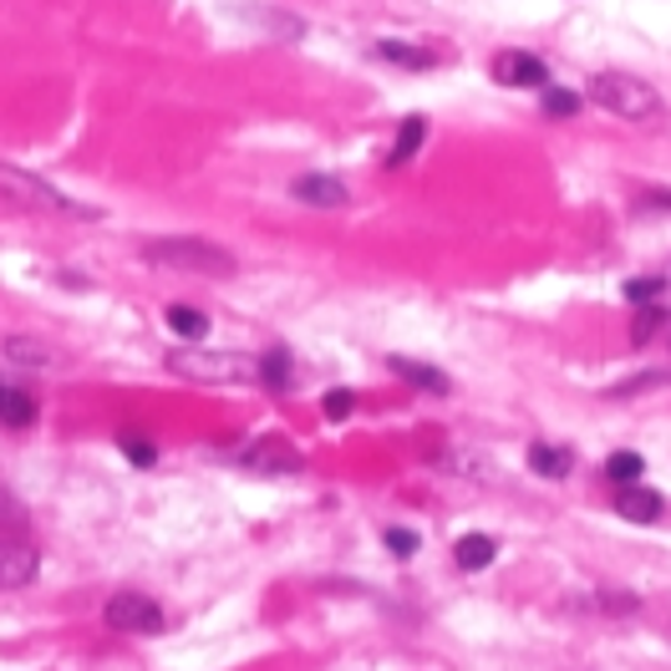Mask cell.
Here are the masks:
<instances>
[{"label": "cell", "mask_w": 671, "mask_h": 671, "mask_svg": "<svg viewBox=\"0 0 671 671\" xmlns=\"http://www.w3.org/2000/svg\"><path fill=\"white\" fill-rule=\"evenodd\" d=\"M102 620L122 636H159L163 631V606L153 595H138V591H118L112 600L102 606Z\"/></svg>", "instance_id": "cell-5"}, {"label": "cell", "mask_w": 671, "mask_h": 671, "mask_svg": "<svg viewBox=\"0 0 671 671\" xmlns=\"http://www.w3.org/2000/svg\"><path fill=\"white\" fill-rule=\"evenodd\" d=\"M606 478H610V484H641V478H646V458H641V453H610V458H606Z\"/></svg>", "instance_id": "cell-18"}, {"label": "cell", "mask_w": 671, "mask_h": 671, "mask_svg": "<svg viewBox=\"0 0 671 671\" xmlns=\"http://www.w3.org/2000/svg\"><path fill=\"white\" fill-rule=\"evenodd\" d=\"M31 422H36V397H31L26 387L0 382V428L21 433V428H31Z\"/></svg>", "instance_id": "cell-13"}, {"label": "cell", "mask_w": 671, "mask_h": 671, "mask_svg": "<svg viewBox=\"0 0 671 671\" xmlns=\"http://www.w3.org/2000/svg\"><path fill=\"white\" fill-rule=\"evenodd\" d=\"M169 367L194 382H260V361L255 356H229V351H198V346H178L169 351Z\"/></svg>", "instance_id": "cell-4"}, {"label": "cell", "mask_w": 671, "mask_h": 671, "mask_svg": "<svg viewBox=\"0 0 671 671\" xmlns=\"http://www.w3.org/2000/svg\"><path fill=\"white\" fill-rule=\"evenodd\" d=\"M661 295H667V280H661V275H636V280H626V301H631V305H657Z\"/></svg>", "instance_id": "cell-22"}, {"label": "cell", "mask_w": 671, "mask_h": 671, "mask_svg": "<svg viewBox=\"0 0 671 671\" xmlns=\"http://www.w3.org/2000/svg\"><path fill=\"white\" fill-rule=\"evenodd\" d=\"M494 82L499 87H524V93H544L550 87V66L529 52H499L494 56Z\"/></svg>", "instance_id": "cell-6"}, {"label": "cell", "mask_w": 671, "mask_h": 671, "mask_svg": "<svg viewBox=\"0 0 671 671\" xmlns=\"http://www.w3.org/2000/svg\"><path fill=\"white\" fill-rule=\"evenodd\" d=\"M169 326L184 336V342H198L204 331H209V316L204 311H194V305H169Z\"/></svg>", "instance_id": "cell-19"}, {"label": "cell", "mask_w": 671, "mask_h": 671, "mask_svg": "<svg viewBox=\"0 0 671 671\" xmlns=\"http://www.w3.org/2000/svg\"><path fill=\"white\" fill-rule=\"evenodd\" d=\"M321 412H326L331 422H346L356 412V392H346V387H331V392L321 397Z\"/></svg>", "instance_id": "cell-23"}, {"label": "cell", "mask_w": 671, "mask_h": 671, "mask_svg": "<svg viewBox=\"0 0 671 671\" xmlns=\"http://www.w3.org/2000/svg\"><path fill=\"white\" fill-rule=\"evenodd\" d=\"M529 468H534L540 478H565L570 468H575V453L560 447V443H534L529 447Z\"/></svg>", "instance_id": "cell-16"}, {"label": "cell", "mask_w": 671, "mask_h": 671, "mask_svg": "<svg viewBox=\"0 0 671 671\" xmlns=\"http://www.w3.org/2000/svg\"><path fill=\"white\" fill-rule=\"evenodd\" d=\"M377 56H382V62H392V66H408V72H433V66H437V46H422V41H397V36L377 41Z\"/></svg>", "instance_id": "cell-11"}, {"label": "cell", "mask_w": 671, "mask_h": 671, "mask_svg": "<svg viewBox=\"0 0 671 671\" xmlns=\"http://www.w3.org/2000/svg\"><path fill=\"white\" fill-rule=\"evenodd\" d=\"M143 260L188 270V275H235V255H224L209 239H148Z\"/></svg>", "instance_id": "cell-2"}, {"label": "cell", "mask_w": 671, "mask_h": 671, "mask_svg": "<svg viewBox=\"0 0 671 671\" xmlns=\"http://www.w3.org/2000/svg\"><path fill=\"white\" fill-rule=\"evenodd\" d=\"M0 198L15 204V209H46V214H82V219H97V209H82L77 198H66L62 188H52L46 178L26 169H11V163H0Z\"/></svg>", "instance_id": "cell-3"}, {"label": "cell", "mask_w": 671, "mask_h": 671, "mask_svg": "<svg viewBox=\"0 0 671 671\" xmlns=\"http://www.w3.org/2000/svg\"><path fill=\"white\" fill-rule=\"evenodd\" d=\"M290 194L301 198V204H311V209H342V204H351L346 184L331 178V173H301V178L290 184Z\"/></svg>", "instance_id": "cell-10"}, {"label": "cell", "mask_w": 671, "mask_h": 671, "mask_svg": "<svg viewBox=\"0 0 671 671\" xmlns=\"http://www.w3.org/2000/svg\"><path fill=\"white\" fill-rule=\"evenodd\" d=\"M387 367H392L408 387H418V392H433V397H447V392H453V382H447V377H443L437 367H428V361H412V356H392Z\"/></svg>", "instance_id": "cell-12"}, {"label": "cell", "mask_w": 671, "mask_h": 671, "mask_svg": "<svg viewBox=\"0 0 671 671\" xmlns=\"http://www.w3.org/2000/svg\"><path fill=\"white\" fill-rule=\"evenodd\" d=\"M616 513L620 519H631V524H657L661 513H667V499L646 484H620L616 488Z\"/></svg>", "instance_id": "cell-9"}, {"label": "cell", "mask_w": 671, "mask_h": 671, "mask_svg": "<svg viewBox=\"0 0 671 671\" xmlns=\"http://www.w3.org/2000/svg\"><path fill=\"white\" fill-rule=\"evenodd\" d=\"M239 463L255 468V474H305V458L285 443V437H260L255 447L239 453Z\"/></svg>", "instance_id": "cell-7"}, {"label": "cell", "mask_w": 671, "mask_h": 671, "mask_svg": "<svg viewBox=\"0 0 671 671\" xmlns=\"http://www.w3.org/2000/svg\"><path fill=\"white\" fill-rule=\"evenodd\" d=\"M591 102L606 107V112H616V118H626V122L661 118L657 87L641 82V77H631V72H600V77H591Z\"/></svg>", "instance_id": "cell-1"}, {"label": "cell", "mask_w": 671, "mask_h": 671, "mask_svg": "<svg viewBox=\"0 0 671 671\" xmlns=\"http://www.w3.org/2000/svg\"><path fill=\"white\" fill-rule=\"evenodd\" d=\"M382 544L392 554H402V560H412V554H418V534H412V529H387Z\"/></svg>", "instance_id": "cell-26"}, {"label": "cell", "mask_w": 671, "mask_h": 671, "mask_svg": "<svg viewBox=\"0 0 671 671\" xmlns=\"http://www.w3.org/2000/svg\"><path fill=\"white\" fill-rule=\"evenodd\" d=\"M264 26H270V31H285V36H301V21H285V15H264Z\"/></svg>", "instance_id": "cell-29"}, {"label": "cell", "mask_w": 671, "mask_h": 671, "mask_svg": "<svg viewBox=\"0 0 671 671\" xmlns=\"http://www.w3.org/2000/svg\"><path fill=\"white\" fill-rule=\"evenodd\" d=\"M260 382L275 387V392H290L295 387V367H290V351H264L260 356Z\"/></svg>", "instance_id": "cell-17"}, {"label": "cell", "mask_w": 671, "mask_h": 671, "mask_svg": "<svg viewBox=\"0 0 671 671\" xmlns=\"http://www.w3.org/2000/svg\"><path fill=\"white\" fill-rule=\"evenodd\" d=\"M499 560V544L488 540V534H463L458 544H453V565L463 570V575H478V570H488Z\"/></svg>", "instance_id": "cell-14"}, {"label": "cell", "mask_w": 671, "mask_h": 671, "mask_svg": "<svg viewBox=\"0 0 671 671\" xmlns=\"http://www.w3.org/2000/svg\"><path fill=\"white\" fill-rule=\"evenodd\" d=\"M428 143V118H402V128H397V143H392V153H387V169H408L412 159H418V148Z\"/></svg>", "instance_id": "cell-15"}, {"label": "cell", "mask_w": 671, "mask_h": 671, "mask_svg": "<svg viewBox=\"0 0 671 671\" xmlns=\"http://www.w3.org/2000/svg\"><path fill=\"white\" fill-rule=\"evenodd\" d=\"M600 606H606V616H631L636 606H641V600H636V595H600Z\"/></svg>", "instance_id": "cell-28"}, {"label": "cell", "mask_w": 671, "mask_h": 671, "mask_svg": "<svg viewBox=\"0 0 671 671\" xmlns=\"http://www.w3.org/2000/svg\"><path fill=\"white\" fill-rule=\"evenodd\" d=\"M41 570V554L21 540H0V591H21Z\"/></svg>", "instance_id": "cell-8"}, {"label": "cell", "mask_w": 671, "mask_h": 671, "mask_svg": "<svg viewBox=\"0 0 671 671\" xmlns=\"http://www.w3.org/2000/svg\"><path fill=\"white\" fill-rule=\"evenodd\" d=\"M6 351H11L15 361H31V367H46V361H52V351L41 342H6Z\"/></svg>", "instance_id": "cell-25"}, {"label": "cell", "mask_w": 671, "mask_h": 671, "mask_svg": "<svg viewBox=\"0 0 671 671\" xmlns=\"http://www.w3.org/2000/svg\"><path fill=\"white\" fill-rule=\"evenodd\" d=\"M122 453H128L132 468H153L159 463V447L148 443V437H122Z\"/></svg>", "instance_id": "cell-24"}, {"label": "cell", "mask_w": 671, "mask_h": 671, "mask_svg": "<svg viewBox=\"0 0 671 671\" xmlns=\"http://www.w3.org/2000/svg\"><path fill=\"white\" fill-rule=\"evenodd\" d=\"M646 204H657V209H671V194H667V188H651V194H646Z\"/></svg>", "instance_id": "cell-30"}, {"label": "cell", "mask_w": 671, "mask_h": 671, "mask_svg": "<svg viewBox=\"0 0 671 671\" xmlns=\"http://www.w3.org/2000/svg\"><path fill=\"white\" fill-rule=\"evenodd\" d=\"M540 107H544V118H575L580 107H585V97L570 93V87H544Z\"/></svg>", "instance_id": "cell-20"}, {"label": "cell", "mask_w": 671, "mask_h": 671, "mask_svg": "<svg viewBox=\"0 0 671 671\" xmlns=\"http://www.w3.org/2000/svg\"><path fill=\"white\" fill-rule=\"evenodd\" d=\"M667 321H671V316L661 311V301H657V305H641V311H636V326H631V342H636V346H646L661 326H667Z\"/></svg>", "instance_id": "cell-21"}, {"label": "cell", "mask_w": 671, "mask_h": 671, "mask_svg": "<svg viewBox=\"0 0 671 671\" xmlns=\"http://www.w3.org/2000/svg\"><path fill=\"white\" fill-rule=\"evenodd\" d=\"M667 382H671V371H657V377H636V382H620L616 397H636V392H646V387H667Z\"/></svg>", "instance_id": "cell-27"}]
</instances>
